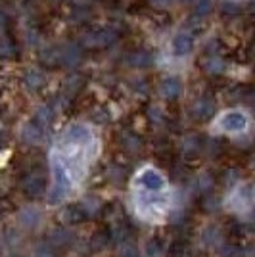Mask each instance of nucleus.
<instances>
[{"label": "nucleus", "mask_w": 255, "mask_h": 257, "mask_svg": "<svg viewBox=\"0 0 255 257\" xmlns=\"http://www.w3.org/2000/svg\"><path fill=\"white\" fill-rule=\"evenodd\" d=\"M22 190L23 194L27 196V198H39V196H43L44 190H46V175L41 171H31L22 182Z\"/></svg>", "instance_id": "f257e3e1"}, {"label": "nucleus", "mask_w": 255, "mask_h": 257, "mask_svg": "<svg viewBox=\"0 0 255 257\" xmlns=\"http://www.w3.org/2000/svg\"><path fill=\"white\" fill-rule=\"evenodd\" d=\"M46 246L52 249L54 253H60V251H67L69 247L73 246V234L67 230V228H54L48 234V244Z\"/></svg>", "instance_id": "f03ea898"}, {"label": "nucleus", "mask_w": 255, "mask_h": 257, "mask_svg": "<svg viewBox=\"0 0 255 257\" xmlns=\"http://www.w3.org/2000/svg\"><path fill=\"white\" fill-rule=\"evenodd\" d=\"M85 219H86V213L81 204L67 205L64 209V213H62L64 225H79V223H83Z\"/></svg>", "instance_id": "7ed1b4c3"}, {"label": "nucleus", "mask_w": 255, "mask_h": 257, "mask_svg": "<svg viewBox=\"0 0 255 257\" xmlns=\"http://www.w3.org/2000/svg\"><path fill=\"white\" fill-rule=\"evenodd\" d=\"M215 113V102H213L211 98H202V100H198V104L194 106V117L200 119V121H205V119H209Z\"/></svg>", "instance_id": "20e7f679"}, {"label": "nucleus", "mask_w": 255, "mask_h": 257, "mask_svg": "<svg viewBox=\"0 0 255 257\" xmlns=\"http://www.w3.org/2000/svg\"><path fill=\"white\" fill-rule=\"evenodd\" d=\"M140 182H142V186H144V188H148V190H160L161 186H163V179H161V175L158 171H154V169H148V171L142 173Z\"/></svg>", "instance_id": "39448f33"}, {"label": "nucleus", "mask_w": 255, "mask_h": 257, "mask_svg": "<svg viewBox=\"0 0 255 257\" xmlns=\"http://www.w3.org/2000/svg\"><path fill=\"white\" fill-rule=\"evenodd\" d=\"M245 117L244 113H238V111H232V113H228V115H224L223 121H221V125H223L226 131H242L245 127Z\"/></svg>", "instance_id": "423d86ee"}, {"label": "nucleus", "mask_w": 255, "mask_h": 257, "mask_svg": "<svg viewBox=\"0 0 255 257\" xmlns=\"http://www.w3.org/2000/svg\"><path fill=\"white\" fill-rule=\"evenodd\" d=\"M107 232H109V240L111 242L123 244V242H127L129 236H131V228L125 223H115V225H111V228H107Z\"/></svg>", "instance_id": "0eeeda50"}, {"label": "nucleus", "mask_w": 255, "mask_h": 257, "mask_svg": "<svg viewBox=\"0 0 255 257\" xmlns=\"http://www.w3.org/2000/svg\"><path fill=\"white\" fill-rule=\"evenodd\" d=\"M161 90H163V94L169 98V100H177V98L181 96V81L175 79V77H171V79H167L163 83Z\"/></svg>", "instance_id": "6e6552de"}, {"label": "nucleus", "mask_w": 255, "mask_h": 257, "mask_svg": "<svg viewBox=\"0 0 255 257\" xmlns=\"http://www.w3.org/2000/svg\"><path fill=\"white\" fill-rule=\"evenodd\" d=\"M173 48L177 56H186L192 50V39L188 35H179L175 41H173Z\"/></svg>", "instance_id": "1a4fd4ad"}, {"label": "nucleus", "mask_w": 255, "mask_h": 257, "mask_svg": "<svg viewBox=\"0 0 255 257\" xmlns=\"http://www.w3.org/2000/svg\"><path fill=\"white\" fill-rule=\"evenodd\" d=\"M109 232H107V228L106 230H98V232H94L92 234V240H90V246H92V249H104V247L109 246Z\"/></svg>", "instance_id": "9d476101"}, {"label": "nucleus", "mask_w": 255, "mask_h": 257, "mask_svg": "<svg viewBox=\"0 0 255 257\" xmlns=\"http://www.w3.org/2000/svg\"><path fill=\"white\" fill-rule=\"evenodd\" d=\"M123 148L133 152V154H137V152L142 150V139H140L139 135H135V133H129V135L123 137Z\"/></svg>", "instance_id": "9b49d317"}, {"label": "nucleus", "mask_w": 255, "mask_h": 257, "mask_svg": "<svg viewBox=\"0 0 255 257\" xmlns=\"http://www.w3.org/2000/svg\"><path fill=\"white\" fill-rule=\"evenodd\" d=\"M171 257H190V246L184 240H177L173 246L169 247Z\"/></svg>", "instance_id": "f8f14e48"}, {"label": "nucleus", "mask_w": 255, "mask_h": 257, "mask_svg": "<svg viewBox=\"0 0 255 257\" xmlns=\"http://www.w3.org/2000/svg\"><path fill=\"white\" fill-rule=\"evenodd\" d=\"M117 257H140L139 249L133 242H123L119 244V249H117Z\"/></svg>", "instance_id": "ddd939ff"}, {"label": "nucleus", "mask_w": 255, "mask_h": 257, "mask_svg": "<svg viewBox=\"0 0 255 257\" xmlns=\"http://www.w3.org/2000/svg\"><path fill=\"white\" fill-rule=\"evenodd\" d=\"M131 64L135 67H148L152 64V58H150L148 52H137L131 56Z\"/></svg>", "instance_id": "4468645a"}, {"label": "nucleus", "mask_w": 255, "mask_h": 257, "mask_svg": "<svg viewBox=\"0 0 255 257\" xmlns=\"http://www.w3.org/2000/svg\"><path fill=\"white\" fill-rule=\"evenodd\" d=\"M211 12V2L209 0H198V4H196V8H194V16L196 18H203V16H207Z\"/></svg>", "instance_id": "2eb2a0df"}, {"label": "nucleus", "mask_w": 255, "mask_h": 257, "mask_svg": "<svg viewBox=\"0 0 255 257\" xmlns=\"http://www.w3.org/2000/svg\"><path fill=\"white\" fill-rule=\"evenodd\" d=\"M146 253H148V257L163 255V247H161L160 240H150L148 246H146Z\"/></svg>", "instance_id": "dca6fc26"}, {"label": "nucleus", "mask_w": 255, "mask_h": 257, "mask_svg": "<svg viewBox=\"0 0 255 257\" xmlns=\"http://www.w3.org/2000/svg\"><path fill=\"white\" fill-rule=\"evenodd\" d=\"M20 219H22V223H27V226L31 228V226L37 225V221H39V215L35 213V211H31V209H27V211H23Z\"/></svg>", "instance_id": "f3484780"}, {"label": "nucleus", "mask_w": 255, "mask_h": 257, "mask_svg": "<svg viewBox=\"0 0 255 257\" xmlns=\"http://www.w3.org/2000/svg\"><path fill=\"white\" fill-rule=\"evenodd\" d=\"M242 12V6L236 4V2H226L223 6V14L224 16H238Z\"/></svg>", "instance_id": "a211bd4d"}, {"label": "nucleus", "mask_w": 255, "mask_h": 257, "mask_svg": "<svg viewBox=\"0 0 255 257\" xmlns=\"http://www.w3.org/2000/svg\"><path fill=\"white\" fill-rule=\"evenodd\" d=\"M27 85L31 86V88L41 86V85H43V75H41V73H35V71H31V73L27 75Z\"/></svg>", "instance_id": "6ab92c4d"}, {"label": "nucleus", "mask_w": 255, "mask_h": 257, "mask_svg": "<svg viewBox=\"0 0 255 257\" xmlns=\"http://www.w3.org/2000/svg\"><path fill=\"white\" fill-rule=\"evenodd\" d=\"M33 257H58V255H56L48 246H39L35 249V255Z\"/></svg>", "instance_id": "aec40b11"}, {"label": "nucleus", "mask_w": 255, "mask_h": 257, "mask_svg": "<svg viewBox=\"0 0 255 257\" xmlns=\"http://www.w3.org/2000/svg\"><path fill=\"white\" fill-rule=\"evenodd\" d=\"M111 181L123 182L125 181V171H123L121 167H113V171H111Z\"/></svg>", "instance_id": "412c9836"}, {"label": "nucleus", "mask_w": 255, "mask_h": 257, "mask_svg": "<svg viewBox=\"0 0 255 257\" xmlns=\"http://www.w3.org/2000/svg\"><path fill=\"white\" fill-rule=\"evenodd\" d=\"M200 186H202V190H205V192H207V190L213 186L211 177H209V175H203L202 179H200Z\"/></svg>", "instance_id": "4be33fe9"}, {"label": "nucleus", "mask_w": 255, "mask_h": 257, "mask_svg": "<svg viewBox=\"0 0 255 257\" xmlns=\"http://www.w3.org/2000/svg\"><path fill=\"white\" fill-rule=\"evenodd\" d=\"M207 71H211V73H219V71H223L221 62H219V60H211V62L207 64Z\"/></svg>", "instance_id": "5701e85b"}, {"label": "nucleus", "mask_w": 255, "mask_h": 257, "mask_svg": "<svg viewBox=\"0 0 255 257\" xmlns=\"http://www.w3.org/2000/svg\"><path fill=\"white\" fill-rule=\"evenodd\" d=\"M64 190H62V188H54V196H50V204H54V202H60V200H62V196H64Z\"/></svg>", "instance_id": "b1692460"}, {"label": "nucleus", "mask_w": 255, "mask_h": 257, "mask_svg": "<svg viewBox=\"0 0 255 257\" xmlns=\"http://www.w3.org/2000/svg\"><path fill=\"white\" fill-rule=\"evenodd\" d=\"M4 144H6V139H4V135L0 133V146H4Z\"/></svg>", "instance_id": "393cba45"}, {"label": "nucleus", "mask_w": 255, "mask_h": 257, "mask_svg": "<svg viewBox=\"0 0 255 257\" xmlns=\"http://www.w3.org/2000/svg\"><path fill=\"white\" fill-rule=\"evenodd\" d=\"M154 2H158V4H161V2H167V0H154Z\"/></svg>", "instance_id": "a878e982"}, {"label": "nucleus", "mask_w": 255, "mask_h": 257, "mask_svg": "<svg viewBox=\"0 0 255 257\" xmlns=\"http://www.w3.org/2000/svg\"><path fill=\"white\" fill-rule=\"evenodd\" d=\"M182 2H194V0H182Z\"/></svg>", "instance_id": "bb28decb"}, {"label": "nucleus", "mask_w": 255, "mask_h": 257, "mask_svg": "<svg viewBox=\"0 0 255 257\" xmlns=\"http://www.w3.org/2000/svg\"><path fill=\"white\" fill-rule=\"evenodd\" d=\"M8 257H22V255H8Z\"/></svg>", "instance_id": "cd10ccee"}, {"label": "nucleus", "mask_w": 255, "mask_h": 257, "mask_svg": "<svg viewBox=\"0 0 255 257\" xmlns=\"http://www.w3.org/2000/svg\"><path fill=\"white\" fill-rule=\"evenodd\" d=\"M0 219H2V209H0Z\"/></svg>", "instance_id": "c85d7f7f"}, {"label": "nucleus", "mask_w": 255, "mask_h": 257, "mask_svg": "<svg viewBox=\"0 0 255 257\" xmlns=\"http://www.w3.org/2000/svg\"><path fill=\"white\" fill-rule=\"evenodd\" d=\"M56 2H60V0H56Z\"/></svg>", "instance_id": "c756f323"}]
</instances>
